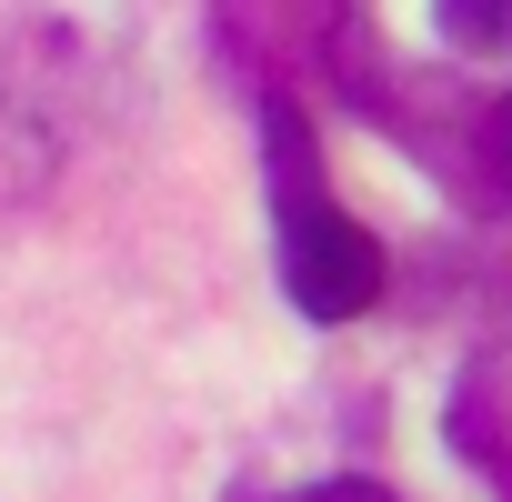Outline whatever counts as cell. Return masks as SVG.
I'll list each match as a JSON object with an SVG mask.
<instances>
[{
  "label": "cell",
  "instance_id": "cell-2",
  "mask_svg": "<svg viewBox=\"0 0 512 502\" xmlns=\"http://www.w3.org/2000/svg\"><path fill=\"white\" fill-rule=\"evenodd\" d=\"M272 211H282V282L312 322H352V312L382 302V241L342 201H322V181L272 191Z\"/></svg>",
  "mask_w": 512,
  "mask_h": 502
},
{
  "label": "cell",
  "instance_id": "cell-4",
  "mask_svg": "<svg viewBox=\"0 0 512 502\" xmlns=\"http://www.w3.org/2000/svg\"><path fill=\"white\" fill-rule=\"evenodd\" d=\"M432 21L472 61H512V0H432Z\"/></svg>",
  "mask_w": 512,
  "mask_h": 502
},
{
  "label": "cell",
  "instance_id": "cell-3",
  "mask_svg": "<svg viewBox=\"0 0 512 502\" xmlns=\"http://www.w3.org/2000/svg\"><path fill=\"white\" fill-rule=\"evenodd\" d=\"M51 161H61V141L41 131L31 91H11V81H0V201H21V191H41V181H51Z\"/></svg>",
  "mask_w": 512,
  "mask_h": 502
},
{
  "label": "cell",
  "instance_id": "cell-1",
  "mask_svg": "<svg viewBox=\"0 0 512 502\" xmlns=\"http://www.w3.org/2000/svg\"><path fill=\"white\" fill-rule=\"evenodd\" d=\"M372 121H392L462 201L502 211L512 201V91H472V81H412L402 101H362Z\"/></svg>",
  "mask_w": 512,
  "mask_h": 502
}]
</instances>
